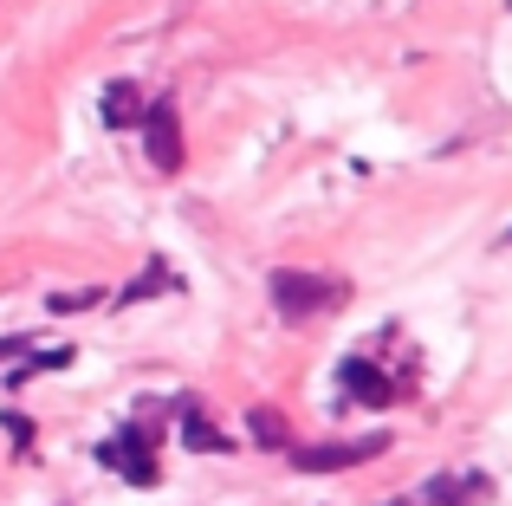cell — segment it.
I'll return each mask as SVG.
<instances>
[{
    "mask_svg": "<svg viewBox=\"0 0 512 506\" xmlns=\"http://www.w3.org/2000/svg\"><path fill=\"white\" fill-rule=\"evenodd\" d=\"M338 292H344V286H331V279H318V273H273V305H279L286 318L325 312V305H338Z\"/></svg>",
    "mask_w": 512,
    "mask_h": 506,
    "instance_id": "cell-1",
    "label": "cell"
},
{
    "mask_svg": "<svg viewBox=\"0 0 512 506\" xmlns=\"http://www.w3.org/2000/svg\"><path fill=\"white\" fill-rule=\"evenodd\" d=\"M383 435H363V442H318V448H292V461H299V474H331V468H357V461L383 455Z\"/></svg>",
    "mask_w": 512,
    "mask_h": 506,
    "instance_id": "cell-2",
    "label": "cell"
},
{
    "mask_svg": "<svg viewBox=\"0 0 512 506\" xmlns=\"http://www.w3.org/2000/svg\"><path fill=\"white\" fill-rule=\"evenodd\" d=\"M143 150H150L156 169H182V117H175V104H150V117H143Z\"/></svg>",
    "mask_w": 512,
    "mask_h": 506,
    "instance_id": "cell-3",
    "label": "cell"
},
{
    "mask_svg": "<svg viewBox=\"0 0 512 506\" xmlns=\"http://www.w3.org/2000/svg\"><path fill=\"white\" fill-rule=\"evenodd\" d=\"M344 390H350V396H357V403H376V409H383V403H389V383H383V377H376V370H370V364H344Z\"/></svg>",
    "mask_w": 512,
    "mask_h": 506,
    "instance_id": "cell-4",
    "label": "cell"
},
{
    "mask_svg": "<svg viewBox=\"0 0 512 506\" xmlns=\"http://www.w3.org/2000/svg\"><path fill=\"white\" fill-rule=\"evenodd\" d=\"M182 435H188V448H214V455L227 448V435H214L208 422H195V416H188V429H182Z\"/></svg>",
    "mask_w": 512,
    "mask_h": 506,
    "instance_id": "cell-5",
    "label": "cell"
},
{
    "mask_svg": "<svg viewBox=\"0 0 512 506\" xmlns=\"http://www.w3.org/2000/svg\"><path fill=\"white\" fill-rule=\"evenodd\" d=\"M253 435H260L266 448H279V416H273V409H260V416H253Z\"/></svg>",
    "mask_w": 512,
    "mask_h": 506,
    "instance_id": "cell-6",
    "label": "cell"
},
{
    "mask_svg": "<svg viewBox=\"0 0 512 506\" xmlns=\"http://www.w3.org/2000/svg\"><path fill=\"white\" fill-rule=\"evenodd\" d=\"M91 299H98V292H59L52 305H59V312H78V305H91Z\"/></svg>",
    "mask_w": 512,
    "mask_h": 506,
    "instance_id": "cell-7",
    "label": "cell"
}]
</instances>
